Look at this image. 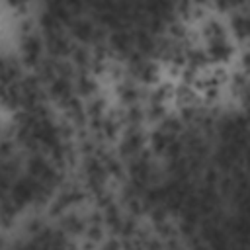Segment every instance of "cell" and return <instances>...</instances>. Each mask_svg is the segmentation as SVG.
Segmentation results:
<instances>
[{
	"label": "cell",
	"mask_w": 250,
	"mask_h": 250,
	"mask_svg": "<svg viewBox=\"0 0 250 250\" xmlns=\"http://www.w3.org/2000/svg\"><path fill=\"white\" fill-rule=\"evenodd\" d=\"M201 45L205 49V55L209 59V64L225 66V64L232 62L236 59V39L232 37V33L207 39Z\"/></svg>",
	"instance_id": "1"
},
{
	"label": "cell",
	"mask_w": 250,
	"mask_h": 250,
	"mask_svg": "<svg viewBox=\"0 0 250 250\" xmlns=\"http://www.w3.org/2000/svg\"><path fill=\"white\" fill-rule=\"evenodd\" d=\"M72 96H76V90H74L72 78H68V76H57L47 84V98L59 105L68 102Z\"/></svg>",
	"instance_id": "2"
}]
</instances>
